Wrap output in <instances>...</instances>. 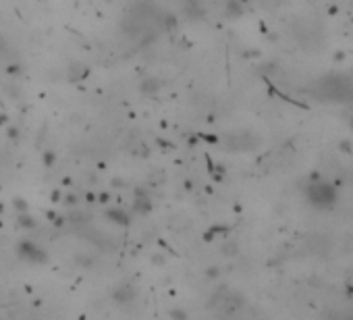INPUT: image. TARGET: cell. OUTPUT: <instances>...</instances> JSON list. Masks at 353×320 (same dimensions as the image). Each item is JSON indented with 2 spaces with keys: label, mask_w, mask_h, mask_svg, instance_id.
<instances>
[{
  "label": "cell",
  "mask_w": 353,
  "mask_h": 320,
  "mask_svg": "<svg viewBox=\"0 0 353 320\" xmlns=\"http://www.w3.org/2000/svg\"><path fill=\"white\" fill-rule=\"evenodd\" d=\"M305 196H307L309 204H314L316 208H330L336 202V189L332 187V183H328V181L316 179L305 189Z\"/></svg>",
  "instance_id": "6da1fadb"
}]
</instances>
